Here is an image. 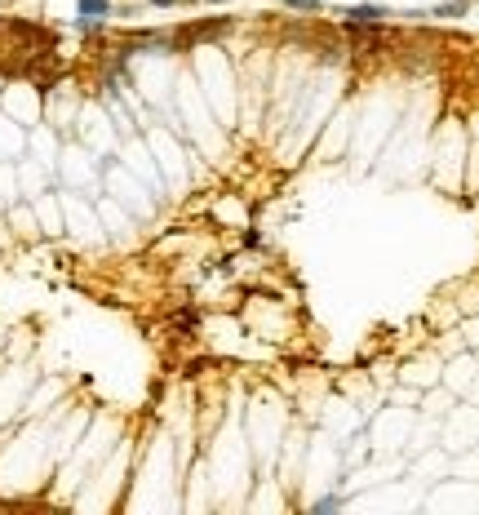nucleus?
Wrapping results in <instances>:
<instances>
[{
  "mask_svg": "<svg viewBox=\"0 0 479 515\" xmlns=\"http://www.w3.org/2000/svg\"><path fill=\"white\" fill-rule=\"evenodd\" d=\"M151 5H160V9H169V5H178V0H151Z\"/></svg>",
  "mask_w": 479,
  "mask_h": 515,
  "instance_id": "39448f33",
  "label": "nucleus"
},
{
  "mask_svg": "<svg viewBox=\"0 0 479 515\" xmlns=\"http://www.w3.org/2000/svg\"><path fill=\"white\" fill-rule=\"evenodd\" d=\"M289 9H297V14H315L320 0H289Z\"/></svg>",
  "mask_w": 479,
  "mask_h": 515,
  "instance_id": "20e7f679",
  "label": "nucleus"
},
{
  "mask_svg": "<svg viewBox=\"0 0 479 515\" xmlns=\"http://www.w3.org/2000/svg\"><path fill=\"white\" fill-rule=\"evenodd\" d=\"M382 18H386V9H382V5H355V9H346V27H382Z\"/></svg>",
  "mask_w": 479,
  "mask_h": 515,
  "instance_id": "f257e3e1",
  "label": "nucleus"
},
{
  "mask_svg": "<svg viewBox=\"0 0 479 515\" xmlns=\"http://www.w3.org/2000/svg\"><path fill=\"white\" fill-rule=\"evenodd\" d=\"M457 14H466V0H453V5H439L435 9V18H457Z\"/></svg>",
  "mask_w": 479,
  "mask_h": 515,
  "instance_id": "7ed1b4c3",
  "label": "nucleus"
},
{
  "mask_svg": "<svg viewBox=\"0 0 479 515\" xmlns=\"http://www.w3.org/2000/svg\"><path fill=\"white\" fill-rule=\"evenodd\" d=\"M107 9H111L107 0H80V18H93V22H98Z\"/></svg>",
  "mask_w": 479,
  "mask_h": 515,
  "instance_id": "f03ea898",
  "label": "nucleus"
}]
</instances>
